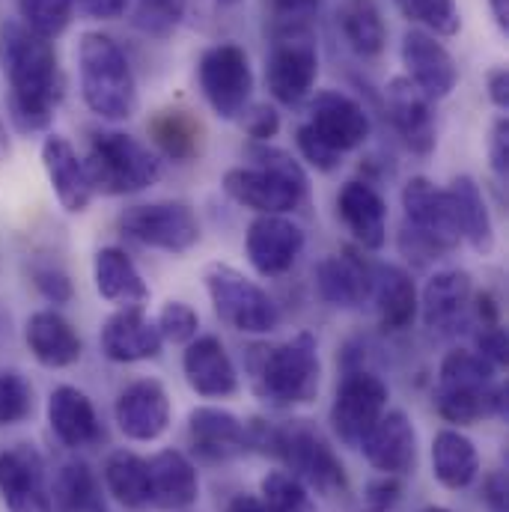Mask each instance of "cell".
<instances>
[{"label":"cell","mask_w":509,"mask_h":512,"mask_svg":"<svg viewBox=\"0 0 509 512\" xmlns=\"http://www.w3.org/2000/svg\"><path fill=\"white\" fill-rule=\"evenodd\" d=\"M0 69L6 78V114L21 134L45 131L63 99V72L54 42L21 21L0 24Z\"/></svg>","instance_id":"cell-1"},{"label":"cell","mask_w":509,"mask_h":512,"mask_svg":"<svg viewBox=\"0 0 509 512\" xmlns=\"http://www.w3.org/2000/svg\"><path fill=\"white\" fill-rule=\"evenodd\" d=\"M248 444L251 450H259L265 456H274L283 462L286 474H292L307 489L337 498L346 495L349 477L337 453L328 447V441L310 429L304 420L289 426H268L262 420L248 423Z\"/></svg>","instance_id":"cell-2"},{"label":"cell","mask_w":509,"mask_h":512,"mask_svg":"<svg viewBox=\"0 0 509 512\" xmlns=\"http://www.w3.org/2000/svg\"><path fill=\"white\" fill-rule=\"evenodd\" d=\"M248 373L254 393L274 408L307 405L319 393V346L310 334H295L277 346H251Z\"/></svg>","instance_id":"cell-3"},{"label":"cell","mask_w":509,"mask_h":512,"mask_svg":"<svg viewBox=\"0 0 509 512\" xmlns=\"http://www.w3.org/2000/svg\"><path fill=\"white\" fill-rule=\"evenodd\" d=\"M248 155L254 161L251 167H233L224 173L227 197L259 215H283L304 203L307 173L289 152L256 143L248 149Z\"/></svg>","instance_id":"cell-4"},{"label":"cell","mask_w":509,"mask_h":512,"mask_svg":"<svg viewBox=\"0 0 509 512\" xmlns=\"http://www.w3.org/2000/svg\"><path fill=\"white\" fill-rule=\"evenodd\" d=\"M81 96L87 108L111 123L131 120L137 111V81L123 48L99 30H90L78 42Z\"/></svg>","instance_id":"cell-5"},{"label":"cell","mask_w":509,"mask_h":512,"mask_svg":"<svg viewBox=\"0 0 509 512\" xmlns=\"http://www.w3.org/2000/svg\"><path fill=\"white\" fill-rule=\"evenodd\" d=\"M402 209H405V224L399 233L402 256L426 265L459 248L462 233L447 188H435L426 176H414L402 188Z\"/></svg>","instance_id":"cell-6"},{"label":"cell","mask_w":509,"mask_h":512,"mask_svg":"<svg viewBox=\"0 0 509 512\" xmlns=\"http://www.w3.org/2000/svg\"><path fill=\"white\" fill-rule=\"evenodd\" d=\"M93 191L120 197L137 194L158 182L161 161L158 155L123 131H96L90 140V155L84 161Z\"/></svg>","instance_id":"cell-7"},{"label":"cell","mask_w":509,"mask_h":512,"mask_svg":"<svg viewBox=\"0 0 509 512\" xmlns=\"http://www.w3.org/2000/svg\"><path fill=\"white\" fill-rule=\"evenodd\" d=\"M319 78V45L307 21L271 24V48L265 57V87L280 105H298Z\"/></svg>","instance_id":"cell-8"},{"label":"cell","mask_w":509,"mask_h":512,"mask_svg":"<svg viewBox=\"0 0 509 512\" xmlns=\"http://www.w3.org/2000/svg\"><path fill=\"white\" fill-rule=\"evenodd\" d=\"M206 289L215 304V313L236 331L271 334L280 325V310L271 295L233 265H209Z\"/></svg>","instance_id":"cell-9"},{"label":"cell","mask_w":509,"mask_h":512,"mask_svg":"<svg viewBox=\"0 0 509 512\" xmlns=\"http://www.w3.org/2000/svg\"><path fill=\"white\" fill-rule=\"evenodd\" d=\"M200 90L221 120H239L254 93V72L245 48L236 42H221L203 51Z\"/></svg>","instance_id":"cell-10"},{"label":"cell","mask_w":509,"mask_h":512,"mask_svg":"<svg viewBox=\"0 0 509 512\" xmlns=\"http://www.w3.org/2000/svg\"><path fill=\"white\" fill-rule=\"evenodd\" d=\"M120 227L128 239L167 254H188L200 242L197 215L191 212V206L176 200L131 206L120 218Z\"/></svg>","instance_id":"cell-11"},{"label":"cell","mask_w":509,"mask_h":512,"mask_svg":"<svg viewBox=\"0 0 509 512\" xmlns=\"http://www.w3.org/2000/svg\"><path fill=\"white\" fill-rule=\"evenodd\" d=\"M387 384L370 370H352L337 384L331 426L346 447H361L370 429L387 411Z\"/></svg>","instance_id":"cell-12"},{"label":"cell","mask_w":509,"mask_h":512,"mask_svg":"<svg viewBox=\"0 0 509 512\" xmlns=\"http://www.w3.org/2000/svg\"><path fill=\"white\" fill-rule=\"evenodd\" d=\"M402 66L408 72L405 78L429 102L447 99L459 84V66L453 54L426 30H408L402 36Z\"/></svg>","instance_id":"cell-13"},{"label":"cell","mask_w":509,"mask_h":512,"mask_svg":"<svg viewBox=\"0 0 509 512\" xmlns=\"http://www.w3.org/2000/svg\"><path fill=\"white\" fill-rule=\"evenodd\" d=\"M0 498L9 512H54L36 447L15 444L0 453Z\"/></svg>","instance_id":"cell-14"},{"label":"cell","mask_w":509,"mask_h":512,"mask_svg":"<svg viewBox=\"0 0 509 512\" xmlns=\"http://www.w3.org/2000/svg\"><path fill=\"white\" fill-rule=\"evenodd\" d=\"M384 105H387V117L396 128V134L405 140V146L414 155H432L435 143H438V128H435V114H432V102L405 78H393L384 87Z\"/></svg>","instance_id":"cell-15"},{"label":"cell","mask_w":509,"mask_h":512,"mask_svg":"<svg viewBox=\"0 0 509 512\" xmlns=\"http://www.w3.org/2000/svg\"><path fill=\"white\" fill-rule=\"evenodd\" d=\"M245 248L262 277H280L304 251V230L283 215H259L248 227Z\"/></svg>","instance_id":"cell-16"},{"label":"cell","mask_w":509,"mask_h":512,"mask_svg":"<svg viewBox=\"0 0 509 512\" xmlns=\"http://www.w3.org/2000/svg\"><path fill=\"white\" fill-rule=\"evenodd\" d=\"M313 128L325 143H331L337 152H352L370 137V117L367 111L340 90H325L310 102V120Z\"/></svg>","instance_id":"cell-17"},{"label":"cell","mask_w":509,"mask_h":512,"mask_svg":"<svg viewBox=\"0 0 509 512\" xmlns=\"http://www.w3.org/2000/svg\"><path fill=\"white\" fill-rule=\"evenodd\" d=\"M358 450H364L367 462L376 471L390 477H405L417 465V432L405 411H384Z\"/></svg>","instance_id":"cell-18"},{"label":"cell","mask_w":509,"mask_h":512,"mask_svg":"<svg viewBox=\"0 0 509 512\" xmlns=\"http://www.w3.org/2000/svg\"><path fill=\"white\" fill-rule=\"evenodd\" d=\"M120 432L131 441H155L170 426V396L164 384L155 379H140L128 384L117 399Z\"/></svg>","instance_id":"cell-19"},{"label":"cell","mask_w":509,"mask_h":512,"mask_svg":"<svg viewBox=\"0 0 509 512\" xmlns=\"http://www.w3.org/2000/svg\"><path fill=\"white\" fill-rule=\"evenodd\" d=\"M188 435L194 444V453L206 462H227L251 450L248 444V423H242L236 414L224 408H194L188 417Z\"/></svg>","instance_id":"cell-20"},{"label":"cell","mask_w":509,"mask_h":512,"mask_svg":"<svg viewBox=\"0 0 509 512\" xmlns=\"http://www.w3.org/2000/svg\"><path fill=\"white\" fill-rule=\"evenodd\" d=\"M102 352L117 364H137L158 358L164 337L155 322L146 319L143 307H123L102 325Z\"/></svg>","instance_id":"cell-21"},{"label":"cell","mask_w":509,"mask_h":512,"mask_svg":"<svg viewBox=\"0 0 509 512\" xmlns=\"http://www.w3.org/2000/svg\"><path fill=\"white\" fill-rule=\"evenodd\" d=\"M182 373L191 390L209 399H227L239 390V373L218 337H194L182 355Z\"/></svg>","instance_id":"cell-22"},{"label":"cell","mask_w":509,"mask_h":512,"mask_svg":"<svg viewBox=\"0 0 509 512\" xmlns=\"http://www.w3.org/2000/svg\"><path fill=\"white\" fill-rule=\"evenodd\" d=\"M42 164L51 179V188L60 200V206L72 215L84 212L93 203V185L87 179L84 161L78 158L75 146L63 134H48L42 143Z\"/></svg>","instance_id":"cell-23"},{"label":"cell","mask_w":509,"mask_h":512,"mask_svg":"<svg viewBox=\"0 0 509 512\" xmlns=\"http://www.w3.org/2000/svg\"><path fill=\"white\" fill-rule=\"evenodd\" d=\"M149 504L164 512L188 510L200 495L197 468L179 450H161L149 462Z\"/></svg>","instance_id":"cell-24"},{"label":"cell","mask_w":509,"mask_h":512,"mask_svg":"<svg viewBox=\"0 0 509 512\" xmlns=\"http://www.w3.org/2000/svg\"><path fill=\"white\" fill-rule=\"evenodd\" d=\"M316 292L331 307H361L373 295V268L352 251L325 256L316 265Z\"/></svg>","instance_id":"cell-25"},{"label":"cell","mask_w":509,"mask_h":512,"mask_svg":"<svg viewBox=\"0 0 509 512\" xmlns=\"http://www.w3.org/2000/svg\"><path fill=\"white\" fill-rule=\"evenodd\" d=\"M474 301V283H471V274L468 271H459V268H450V271H438L426 289H423V298H420V313H423V322L429 331H453L456 325L465 322V313Z\"/></svg>","instance_id":"cell-26"},{"label":"cell","mask_w":509,"mask_h":512,"mask_svg":"<svg viewBox=\"0 0 509 512\" xmlns=\"http://www.w3.org/2000/svg\"><path fill=\"white\" fill-rule=\"evenodd\" d=\"M48 423H51L54 435L60 438V444L69 450L93 447L102 435L99 414H96L90 396L72 384H60L48 396Z\"/></svg>","instance_id":"cell-27"},{"label":"cell","mask_w":509,"mask_h":512,"mask_svg":"<svg viewBox=\"0 0 509 512\" xmlns=\"http://www.w3.org/2000/svg\"><path fill=\"white\" fill-rule=\"evenodd\" d=\"M337 215L367 251L387 242V203L370 182H346L337 194Z\"/></svg>","instance_id":"cell-28"},{"label":"cell","mask_w":509,"mask_h":512,"mask_svg":"<svg viewBox=\"0 0 509 512\" xmlns=\"http://www.w3.org/2000/svg\"><path fill=\"white\" fill-rule=\"evenodd\" d=\"M24 340H27L33 358L42 367H51V370L72 367L81 358V337H78V331L72 328L69 319H63L54 310L33 313L27 319Z\"/></svg>","instance_id":"cell-29"},{"label":"cell","mask_w":509,"mask_h":512,"mask_svg":"<svg viewBox=\"0 0 509 512\" xmlns=\"http://www.w3.org/2000/svg\"><path fill=\"white\" fill-rule=\"evenodd\" d=\"M379 322L387 331H405L417 316V289L405 268L399 265H376L373 268V295Z\"/></svg>","instance_id":"cell-30"},{"label":"cell","mask_w":509,"mask_h":512,"mask_svg":"<svg viewBox=\"0 0 509 512\" xmlns=\"http://www.w3.org/2000/svg\"><path fill=\"white\" fill-rule=\"evenodd\" d=\"M450 200H453V212H456V224L462 239L477 251V254H492L495 248V224L486 206V197L480 191V185L471 176H456L450 182Z\"/></svg>","instance_id":"cell-31"},{"label":"cell","mask_w":509,"mask_h":512,"mask_svg":"<svg viewBox=\"0 0 509 512\" xmlns=\"http://www.w3.org/2000/svg\"><path fill=\"white\" fill-rule=\"evenodd\" d=\"M432 474L453 492L468 489L480 474V453L474 441L456 429H441L432 441Z\"/></svg>","instance_id":"cell-32"},{"label":"cell","mask_w":509,"mask_h":512,"mask_svg":"<svg viewBox=\"0 0 509 512\" xmlns=\"http://www.w3.org/2000/svg\"><path fill=\"white\" fill-rule=\"evenodd\" d=\"M96 289L105 301L120 307H140L149 298V289L137 265L120 248H102L96 254Z\"/></svg>","instance_id":"cell-33"},{"label":"cell","mask_w":509,"mask_h":512,"mask_svg":"<svg viewBox=\"0 0 509 512\" xmlns=\"http://www.w3.org/2000/svg\"><path fill=\"white\" fill-rule=\"evenodd\" d=\"M337 24H340L343 39L358 57L373 60L384 51L387 27H384L382 9L376 0H343L337 12Z\"/></svg>","instance_id":"cell-34"},{"label":"cell","mask_w":509,"mask_h":512,"mask_svg":"<svg viewBox=\"0 0 509 512\" xmlns=\"http://www.w3.org/2000/svg\"><path fill=\"white\" fill-rule=\"evenodd\" d=\"M435 408L447 423L471 426L483 417H495L507 411V387L492 384L483 390H450L438 387L435 390Z\"/></svg>","instance_id":"cell-35"},{"label":"cell","mask_w":509,"mask_h":512,"mask_svg":"<svg viewBox=\"0 0 509 512\" xmlns=\"http://www.w3.org/2000/svg\"><path fill=\"white\" fill-rule=\"evenodd\" d=\"M57 512H108L102 486L87 462H63L54 474V498Z\"/></svg>","instance_id":"cell-36"},{"label":"cell","mask_w":509,"mask_h":512,"mask_svg":"<svg viewBox=\"0 0 509 512\" xmlns=\"http://www.w3.org/2000/svg\"><path fill=\"white\" fill-rule=\"evenodd\" d=\"M149 137L155 140V146L173 158V161H191L194 155H200V143H203V126L194 114L170 108V111H158L149 120Z\"/></svg>","instance_id":"cell-37"},{"label":"cell","mask_w":509,"mask_h":512,"mask_svg":"<svg viewBox=\"0 0 509 512\" xmlns=\"http://www.w3.org/2000/svg\"><path fill=\"white\" fill-rule=\"evenodd\" d=\"M105 486L108 492L128 507V510H143L149 507V465L137 453L117 450L105 462Z\"/></svg>","instance_id":"cell-38"},{"label":"cell","mask_w":509,"mask_h":512,"mask_svg":"<svg viewBox=\"0 0 509 512\" xmlns=\"http://www.w3.org/2000/svg\"><path fill=\"white\" fill-rule=\"evenodd\" d=\"M498 384V367L489 364L474 349H456L441 361L438 370V387L450 390H483Z\"/></svg>","instance_id":"cell-39"},{"label":"cell","mask_w":509,"mask_h":512,"mask_svg":"<svg viewBox=\"0 0 509 512\" xmlns=\"http://www.w3.org/2000/svg\"><path fill=\"white\" fill-rule=\"evenodd\" d=\"M18 15L27 30L51 42L72 24L75 3L72 0H18Z\"/></svg>","instance_id":"cell-40"},{"label":"cell","mask_w":509,"mask_h":512,"mask_svg":"<svg viewBox=\"0 0 509 512\" xmlns=\"http://www.w3.org/2000/svg\"><path fill=\"white\" fill-rule=\"evenodd\" d=\"M393 3L405 18L429 27L435 36H456L462 27L456 0H393Z\"/></svg>","instance_id":"cell-41"},{"label":"cell","mask_w":509,"mask_h":512,"mask_svg":"<svg viewBox=\"0 0 509 512\" xmlns=\"http://www.w3.org/2000/svg\"><path fill=\"white\" fill-rule=\"evenodd\" d=\"M262 501L271 512H319L310 489L286 471H271L262 480Z\"/></svg>","instance_id":"cell-42"},{"label":"cell","mask_w":509,"mask_h":512,"mask_svg":"<svg viewBox=\"0 0 509 512\" xmlns=\"http://www.w3.org/2000/svg\"><path fill=\"white\" fill-rule=\"evenodd\" d=\"M185 18V0H137L131 12V24L152 36V39H167Z\"/></svg>","instance_id":"cell-43"},{"label":"cell","mask_w":509,"mask_h":512,"mask_svg":"<svg viewBox=\"0 0 509 512\" xmlns=\"http://www.w3.org/2000/svg\"><path fill=\"white\" fill-rule=\"evenodd\" d=\"M33 411V387L15 370H0V426H15Z\"/></svg>","instance_id":"cell-44"},{"label":"cell","mask_w":509,"mask_h":512,"mask_svg":"<svg viewBox=\"0 0 509 512\" xmlns=\"http://www.w3.org/2000/svg\"><path fill=\"white\" fill-rule=\"evenodd\" d=\"M158 331L167 343H191L197 337V325H200V316L191 304L185 301H167L158 313Z\"/></svg>","instance_id":"cell-45"},{"label":"cell","mask_w":509,"mask_h":512,"mask_svg":"<svg viewBox=\"0 0 509 512\" xmlns=\"http://www.w3.org/2000/svg\"><path fill=\"white\" fill-rule=\"evenodd\" d=\"M295 140H298V149H301V155H304V161H307L310 167H316V170H322V173H331V170L340 167L343 152H337L331 143H325L313 128L307 126V123L298 126Z\"/></svg>","instance_id":"cell-46"},{"label":"cell","mask_w":509,"mask_h":512,"mask_svg":"<svg viewBox=\"0 0 509 512\" xmlns=\"http://www.w3.org/2000/svg\"><path fill=\"white\" fill-rule=\"evenodd\" d=\"M33 283H36V289H39L51 304H69L72 295H75L69 274H66L60 265H54V262H48V265H33Z\"/></svg>","instance_id":"cell-47"},{"label":"cell","mask_w":509,"mask_h":512,"mask_svg":"<svg viewBox=\"0 0 509 512\" xmlns=\"http://www.w3.org/2000/svg\"><path fill=\"white\" fill-rule=\"evenodd\" d=\"M242 126L256 143H268L280 131V117L271 105H248L242 114Z\"/></svg>","instance_id":"cell-48"},{"label":"cell","mask_w":509,"mask_h":512,"mask_svg":"<svg viewBox=\"0 0 509 512\" xmlns=\"http://www.w3.org/2000/svg\"><path fill=\"white\" fill-rule=\"evenodd\" d=\"M399 495H402V483H399L396 477H390V474H382L379 480H373V483L367 486L364 504L370 507V512H387L396 507Z\"/></svg>","instance_id":"cell-49"},{"label":"cell","mask_w":509,"mask_h":512,"mask_svg":"<svg viewBox=\"0 0 509 512\" xmlns=\"http://www.w3.org/2000/svg\"><path fill=\"white\" fill-rule=\"evenodd\" d=\"M489 364H495L498 370L507 367V331L501 325H489L477 334V349Z\"/></svg>","instance_id":"cell-50"},{"label":"cell","mask_w":509,"mask_h":512,"mask_svg":"<svg viewBox=\"0 0 509 512\" xmlns=\"http://www.w3.org/2000/svg\"><path fill=\"white\" fill-rule=\"evenodd\" d=\"M489 158H492V170L501 182L509 179V120L501 117L495 128H492V137H489Z\"/></svg>","instance_id":"cell-51"},{"label":"cell","mask_w":509,"mask_h":512,"mask_svg":"<svg viewBox=\"0 0 509 512\" xmlns=\"http://www.w3.org/2000/svg\"><path fill=\"white\" fill-rule=\"evenodd\" d=\"M316 9H319V0H271L274 24H298V21L310 24Z\"/></svg>","instance_id":"cell-52"},{"label":"cell","mask_w":509,"mask_h":512,"mask_svg":"<svg viewBox=\"0 0 509 512\" xmlns=\"http://www.w3.org/2000/svg\"><path fill=\"white\" fill-rule=\"evenodd\" d=\"M507 474L504 471H492L483 483V504L489 512H509L507 507Z\"/></svg>","instance_id":"cell-53"},{"label":"cell","mask_w":509,"mask_h":512,"mask_svg":"<svg viewBox=\"0 0 509 512\" xmlns=\"http://www.w3.org/2000/svg\"><path fill=\"white\" fill-rule=\"evenodd\" d=\"M78 6V12H84L87 18H99V21H114L128 9L131 0H72Z\"/></svg>","instance_id":"cell-54"},{"label":"cell","mask_w":509,"mask_h":512,"mask_svg":"<svg viewBox=\"0 0 509 512\" xmlns=\"http://www.w3.org/2000/svg\"><path fill=\"white\" fill-rule=\"evenodd\" d=\"M486 84H489V99L495 102V108L509 111V72L507 66H495L489 75H486Z\"/></svg>","instance_id":"cell-55"},{"label":"cell","mask_w":509,"mask_h":512,"mask_svg":"<svg viewBox=\"0 0 509 512\" xmlns=\"http://www.w3.org/2000/svg\"><path fill=\"white\" fill-rule=\"evenodd\" d=\"M474 307H477V319H480V325H483V328H489V325H501V307H498V301H495V295H492V292H480Z\"/></svg>","instance_id":"cell-56"},{"label":"cell","mask_w":509,"mask_h":512,"mask_svg":"<svg viewBox=\"0 0 509 512\" xmlns=\"http://www.w3.org/2000/svg\"><path fill=\"white\" fill-rule=\"evenodd\" d=\"M227 512H271L265 507V501L262 498H256V495H236L230 504H227Z\"/></svg>","instance_id":"cell-57"},{"label":"cell","mask_w":509,"mask_h":512,"mask_svg":"<svg viewBox=\"0 0 509 512\" xmlns=\"http://www.w3.org/2000/svg\"><path fill=\"white\" fill-rule=\"evenodd\" d=\"M489 6H492L495 24H498L501 30H507L509 27V0H489Z\"/></svg>","instance_id":"cell-58"},{"label":"cell","mask_w":509,"mask_h":512,"mask_svg":"<svg viewBox=\"0 0 509 512\" xmlns=\"http://www.w3.org/2000/svg\"><path fill=\"white\" fill-rule=\"evenodd\" d=\"M6 155H9V134H6V123L0 117V158H6Z\"/></svg>","instance_id":"cell-59"},{"label":"cell","mask_w":509,"mask_h":512,"mask_svg":"<svg viewBox=\"0 0 509 512\" xmlns=\"http://www.w3.org/2000/svg\"><path fill=\"white\" fill-rule=\"evenodd\" d=\"M221 6H236V3H242V0H218Z\"/></svg>","instance_id":"cell-60"},{"label":"cell","mask_w":509,"mask_h":512,"mask_svg":"<svg viewBox=\"0 0 509 512\" xmlns=\"http://www.w3.org/2000/svg\"><path fill=\"white\" fill-rule=\"evenodd\" d=\"M420 512H450V510H444V507H426V510H420Z\"/></svg>","instance_id":"cell-61"}]
</instances>
